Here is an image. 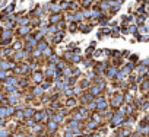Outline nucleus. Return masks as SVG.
Masks as SVG:
<instances>
[{"instance_id": "1", "label": "nucleus", "mask_w": 149, "mask_h": 137, "mask_svg": "<svg viewBox=\"0 0 149 137\" xmlns=\"http://www.w3.org/2000/svg\"><path fill=\"white\" fill-rule=\"evenodd\" d=\"M42 77H44V74H42V72H40V70H35L34 74H32V79H34L35 83H41L42 82Z\"/></svg>"}, {"instance_id": "2", "label": "nucleus", "mask_w": 149, "mask_h": 137, "mask_svg": "<svg viewBox=\"0 0 149 137\" xmlns=\"http://www.w3.org/2000/svg\"><path fill=\"white\" fill-rule=\"evenodd\" d=\"M47 47H48V42L45 41V40H41V41H38V42H37L35 48H37L38 51H44L45 48H47Z\"/></svg>"}, {"instance_id": "3", "label": "nucleus", "mask_w": 149, "mask_h": 137, "mask_svg": "<svg viewBox=\"0 0 149 137\" xmlns=\"http://www.w3.org/2000/svg\"><path fill=\"white\" fill-rule=\"evenodd\" d=\"M29 34H31V26H29V25H27V26H21V28H19V35L25 37V35H29Z\"/></svg>"}, {"instance_id": "4", "label": "nucleus", "mask_w": 149, "mask_h": 137, "mask_svg": "<svg viewBox=\"0 0 149 137\" xmlns=\"http://www.w3.org/2000/svg\"><path fill=\"white\" fill-rule=\"evenodd\" d=\"M60 21H62V15L60 13H53L50 16V23H56V25H57Z\"/></svg>"}, {"instance_id": "5", "label": "nucleus", "mask_w": 149, "mask_h": 137, "mask_svg": "<svg viewBox=\"0 0 149 137\" xmlns=\"http://www.w3.org/2000/svg\"><path fill=\"white\" fill-rule=\"evenodd\" d=\"M29 23H31V21H29V18H27V16L18 19V25H19V26H27V25H29Z\"/></svg>"}, {"instance_id": "6", "label": "nucleus", "mask_w": 149, "mask_h": 137, "mask_svg": "<svg viewBox=\"0 0 149 137\" xmlns=\"http://www.w3.org/2000/svg\"><path fill=\"white\" fill-rule=\"evenodd\" d=\"M54 35H56V37L53 38V41H54V44H59V42L64 38V32L63 31H59L57 34H54Z\"/></svg>"}, {"instance_id": "7", "label": "nucleus", "mask_w": 149, "mask_h": 137, "mask_svg": "<svg viewBox=\"0 0 149 137\" xmlns=\"http://www.w3.org/2000/svg\"><path fill=\"white\" fill-rule=\"evenodd\" d=\"M44 117H47L44 111H40V112H37L35 117H34V121H41V120H44Z\"/></svg>"}, {"instance_id": "8", "label": "nucleus", "mask_w": 149, "mask_h": 137, "mask_svg": "<svg viewBox=\"0 0 149 137\" xmlns=\"http://www.w3.org/2000/svg\"><path fill=\"white\" fill-rule=\"evenodd\" d=\"M41 54L44 55L45 58H50L51 57V54H53V48H50V47H47L44 51H41Z\"/></svg>"}, {"instance_id": "9", "label": "nucleus", "mask_w": 149, "mask_h": 137, "mask_svg": "<svg viewBox=\"0 0 149 137\" xmlns=\"http://www.w3.org/2000/svg\"><path fill=\"white\" fill-rule=\"evenodd\" d=\"M5 83L6 85H16V83H18V80H16V77H13V76H7V77L5 79Z\"/></svg>"}, {"instance_id": "10", "label": "nucleus", "mask_w": 149, "mask_h": 137, "mask_svg": "<svg viewBox=\"0 0 149 137\" xmlns=\"http://www.w3.org/2000/svg\"><path fill=\"white\" fill-rule=\"evenodd\" d=\"M101 91H102V87H99V86H92L91 87V95H99L101 93Z\"/></svg>"}, {"instance_id": "11", "label": "nucleus", "mask_w": 149, "mask_h": 137, "mask_svg": "<svg viewBox=\"0 0 149 137\" xmlns=\"http://www.w3.org/2000/svg\"><path fill=\"white\" fill-rule=\"evenodd\" d=\"M47 127H48L50 131H56V130H57V123H56V121H53V120H50Z\"/></svg>"}, {"instance_id": "12", "label": "nucleus", "mask_w": 149, "mask_h": 137, "mask_svg": "<svg viewBox=\"0 0 149 137\" xmlns=\"http://www.w3.org/2000/svg\"><path fill=\"white\" fill-rule=\"evenodd\" d=\"M32 115H34V110L32 108H27L23 111V118H31Z\"/></svg>"}, {"instance_id": "13", "label": "nucleus", "mask_w": 149, "mask_h": 137, "mask_svg": "<svg viewBox=\"0 0 149 137\" xmlns=\"http://www.w3.org/2000/svg\"><path fill=\"white\" fill-rule=\"evenodd\" d=\"M13 58L15 60H22L23 58V57H25V53H23V51L22 50H19V51H16V53H13Z\"/></svg>"}, {"instance_id": "14", "label": "nucleus", "mask_w": 149, "mask_h": 137, "mask_svg": "<svg viewBox=\"0 0 149 137\" xmlns=\"http://www.w3.org/2000/svg\"><path fill=\"white\" fill-rule=\"evenodd\" d=\"M13 50H15V51L23 50V42H21V41H16V42L13 44Z\"/></svg>"}, {"instance_id": "15", "label": "nucleus", "mask_w": 149, "mask_h": 137, "mask_svg": "<svg viewBox=\"0 0 149 137\" xmlns=\"http://www.w3.org/2000/svg\"><path fill=\"white\" fill-rule=\"evenodd\" d=\"M73 18H75V22H79V21H82V19H83V15H82L81 10H77L76 13L73 15Z\"/></svg>"}, {"instance_id": "16", "label": "nucleus", "mask_w": 149, "mask_h": 137, "mask_svg": "<svg viewBox=\"0 0 149 137\" xmlns=\"http://www.w3.org/2000/svg\"><path fill=\"white\" fill-rule=\"evenodd\" d=\"M51 120L59 124V123H62V121H63V115H60V114H59V115H53V118H51Z\"/></svg>"}, {"instance_id": "17", "label": "nucleus", "mask_w": 149, "mask_h": 137, "mask_svg": "<svg viewBox=\"0 0 149 137\" xmlns=\"http://www.w3.org/2000/svg\"><path fill=\"white\" fill-rule=\"evenodd\" d=\"M76 29H77V23H76V22L69 23V31H70V32H75Z\"/></svg>"}, {"instance_id": "18", "label": "nucleus", "mask_w": 149, "mask_h": 137, "mask_svg": "<svg viewBox=\"0 0 149 137\" xmlns=\"http://www.w3.org/2000/svg\"><path fill=\"white\" fill-rule=\"evenodd\" d=\"M116 73H117V68H114V67L108 68V72H107V74H108V77H113V76H114Z\"/></svg>"}, {"instance_id": "19", "label": "nucleus", "mask_w": 149, "mask_h": 137, "mask_svg": "<svg viewBox=\"0 0 149 137\" xmlns=\"http://www.w3.org/2000/svg\"><path fill=\"white\" fill-rule=\"evenodd\" d=\"M88 86H89V80H88V79H83V80H82V83L79 85V87H81V89H83V87H88Z\"/></svg>"}, {"instance_id": "20", "label": "nucleus", "mask_w": 149, "mask_h": 137, "mask_svg": "<svg viewBox=\"0 0 149 137\" xmlns=\"http://www.w3.org/2000/svg\"><path fill=\"white\" fill-rule=\"evenodd\" d=\"M7 77V70H0V80H5Z\"/></svg>"}, {"instance_id": "21", "label": "nucleus", "mask_w": 149, "mask_h": 137, "mask_svg": "<svg viewBox=\"0 0 149 137\" xmlns=\"http://www.w3.org/2000/svg\"><path fill=\"white\" fill-rule=\"evenodd\" d=\"M5 117H7L6 108H3V106H0V118H5Z\"/></svg>"}, {"instance_id": "22", "label": "nucleus", "mask_w": 149, "mask_h": 137, "mask_svg": "<svg viewBox=\"0 0 149 137\" xmlns=\"http://www.w3.org/2000/svg\"><path fill=\"white\" fill-rule=\"evenodd\" d=\"M95 127H97V123H95V121H89V123H88V125H86V128H88V130H94Z\"/></svg>"}, {"instance_id": "23", "label": "nucleus", "mask_w": 149, "mask_h": 137, "mask_svg": "<svg viewBox=\"0 0 149 137\" xmlns=\"http://www.w3.org/2000/svg\"><path fill=\"white\" fill-rule=\"evenodd\" d=\"M41 92H42V87H41V86H37L35 89L32 91V93H34V95H41Z\"/></svg>"}, {"instance_id": "24", "label": "nucleus", "mask_w": 149, "mask_h": 137, "mask_svg": "<svg viewBox=\"0 0 149 137\" xmlns=\"http://www.w3.org/2000/svg\"><path fill=\"white\" fill-rule=\"evenodd\" d=\"M75 104H76V101H75V99L72 98V96H70V98L67 99V106H73Z\"/></svg>"}, {"instance_id": "25", "label": "nucleus", "mask_w": 149, "mask_h": 137, "mask_svg": "<svg viewBox=\"0 0 149 137\" xmlns=\"http://www.w3.org/2000/svg\"><path fill=\"white\" fill-rule=\"evenodd\" d=\"M82 15H83V18H91V10L85 9L83 12H82Z\"/></svg>"}, {"instance_id": "26", "label": "nucleus", "mask_w": 149, "mask_h": 137, "mask_svg": "<svg viewBox=\"0 0 149 137\" xmlns=\"http://www.w3.org/2000/svg\"><path fill=\"white\" fill-rule=\"evenodd\" d=\"M7 130H0V137H7Z\"/></svg>"}, {"instance_id": "27", "label": "nucleus", "mask_w": 149, "mask_h": 137, "mask_svg": "<svg viewBox=\"0 0 149 137\" xmlns=\"http://www.w3.org/2000/svg\"><path fill=\"white\" fill-rule=\"evenodd\" d=\"M3 58H6L5 53H3V48H0V60H3Z\"/></svg>"}, {"instance_id": "28", "label": "nucleus", "mask_w": 149, "mask_h": 137, "mask_svg": "<svg viewBox=\"0 0 149 137\" xmlns=\"http://www.w3.org/2000/svg\"><path fill=\"white\" fill-rule=\"evenodd\" d=\"M0 87H2V80H0Z\"/></svg>"}, {"instance_id": "29", "label": "nucleus", "mask_w": 149, "mask_h": 137, "mask_svg": "<svg viewBox=\"0 0 149 137\" xmlns=\"http://www.w3.org/2000/svg\"><path fill=\"white\" fill-rule=\"evenodd\" d=\"M16 137H23V136H16Z\"/></svg>"}, {"instance_id": "30", "label": "nucleus", "mask_w": 149, "mask_h": 137, "mask_svg": "<svg viewBox=\"0 0 149 137\" xmlns=\"http://www.w3.org/2000/svg\"><path fill=\"white\" fill-rule=\"evenodd\" d=\"M28 137H32V136H28Z\"/></svg>"}, {"instance_id": "31", "label": "nucleus", "mask_w": 149, "mask_h": 137, "mask_svg": "<svg viewBox=\"0 0 149 137\" xmlns=\"http://www.w3.org/2000/svg\"><path fill=\"white\" fill-rule=\"evenodd\" d=\"M81 137H82V136H81Z\"/></svg>"}]
</instances>
